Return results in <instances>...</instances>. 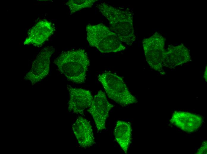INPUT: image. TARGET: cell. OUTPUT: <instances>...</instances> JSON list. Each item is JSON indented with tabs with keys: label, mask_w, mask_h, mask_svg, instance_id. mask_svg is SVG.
Listing matches in <instances>:
<instances>
[{
	"label": "cell",
	"mask_w": 207,
	"mask_h": 154,
	"mask_svg": "<svg viewBox=\"0 0 207 154\" xmlns=\"http://www.w3.org/2000/svg\"><path fill=\"white\" fill-rule=\"evenodd\" d=\"M99 12L108 20L111 30L120 41L131 46L136 40L133 24V14L128 8H117L105 2L97 6Z\"/></svg>",
	"instance_id": "cell-1"
},
{
	"label": "cell",
	"mask_w": 207,
	"mask_h": 154,
	"mask_svg": "<svg viewBox=\"0 0 207 154\" xmlns=\"http://www.w3.org/2000/svg\"><path fill=\"white\" fill-rule=\"evenodd\" d=\"M59 71L68 80L80 84L85 82L90 62L83 49L62 52L54 61Z\"/></svg>",
	"instance_id": "cell-2"
},
{
	"label": "cell",
	"mask_w": 207,
	"mask_h": 154,
	"mask_svg": "<svg viewBox=\"0 0 207 154\" xmlns=\"http://www.w3.org/2000/svg\"><path fill=\"white\" fill-rule=\"evenodd\" d=\"M86 31L89 45L102 53H115L126 49L117 34L102 23L87 25Z\"/></svg>",
	"instance_id": "cell-3"
},
{
	"label": "cell",
	"mask_w": 207,
	"mask_h": 154,
	"mask_svg": "<svg viewBox=\"0 0 207 154\" xmlns=\"http://www.w3.org/2000/svg\"><path fill=\"white\" fill-rule=\"evenodd\" d=\"M99 81L108 97L117 103L126 106L136 103L137 100L130 92L122 77L109 71L99 75Z\"/></svg>",
	"instance_id": "cell-4"
},
{
	"label": "cell",
	"mask_w": 207,
	"mask_h": 154,
	"mask_svg": "<svg viewBox=\"0 0 207 154\" xmlns=\"http://www.w3.org/2000/svg\"><path fill=\"white\" fill-rule=\"evenodd\" d=\"M164 41L163 36L156 32L142 41L147 62L153 69L162 74L164 73L163 67L166 55Z\"/></svg>",
	"instance_id": "cell-5"
},
{
	"label": "cell",
	"mask_w": 207,
	"mask_h": 154,
	"mask_svg": "<svg viewBox=\"0 0 207 154\" xmlns=\"http://www.w3.org/2000/svg\"><path fill=\"white\" fill-rule=\"evenodd\" d=\"M54 52L53 46L43 48L33 61L30 69L24 76V80L34 85L46 78L49 73L51 59Z\"/></svg>",
	"instance_id": "cell-6"
},
{
	"label": "cell",
	"mask_w": 207,
	"mask_h": 154,
	"mask_svg": "<svg viewBox=\"0 0 207 154\" xmlns=\"http://www.w3.org/2000/svg\"><path fill=\"white\" fill-rule=\"evenodd\" d=\"M114 105L108 101L105 92L98 91L93 97L87 111L92 117L98 132L106 129V121Z\"/></svg>",
	"instance_id": "cell-7"
},
{
	"label": "cell",
	"mask_w": 207,
	"mask_h": 154,
	"mask_svg": "<svg viewBox=\"0 0 207 154\" xmlns=\"http://www.w3.org/2000/svg\"><path fill=\"white\" fill-rule=\"evenodd\" d=\"M67 89L69 94L68 110L69 112L83 115L85 110L92 104L93 97L88 90L73 87L69 85Z\"/></svg>",
	"instance_id": "cell-8"
},
{
	"label": "cell",
	"mask_w": 207,
	"mask_h": 154,
	"mask_svg": "<svg viewBox=\"0 0 207 154\" xmlns=\"http://www.w3.org/2000/svg\"><path fill=\"white\" fill-rule=\"evenodd\" d=\"M170 122L182 131L190 133L199 130L203 123V118L196 113L177 111L173 113Z\"/></svg>",
	"instance_id": "cell-9"
},
{
	"label": "cell",
	"mask_w": 207,
	"mask_h": 154,
	"mask_svg": "<svg viewBox=\"0 0 207 154\" xmlns=\"http://www.w3.org/2000/svg\"><path fill=\"white\" fill-rule=\"evenodd\" d=\"M55 28L51 22L46 20H41L29 30L23 44L40 46L53 34Z\"/></svg>",
	"instance_id": "cell-10"
},
{
	"label": "cell",
	"mask_w": 207,
	"mask_h": 154,
	"mask_svg": "<svg viewBox=\"0 0 207 154\" xmlns=\"http://www.w3.org/2000/svg\"><path fill=\"white\" fill-rule=\"evenodd\" d=\"M72 129L81 147L87 148L94 145L95 138L92 126L86 119L79 117L73 124Z\"/></svg>",
	"instance_id": "cell-11"
},
{
	"label": "cell",
	"mask_w": 207,
	"mask_h": 154,
	"mask_svg": "<svg viewBox=\"0 0 207 154\" xmlns=\"http://www.w3.org/2000/svg\"><path fill=\"white\" fill-rule=\"evenodd\" d=\"M190 60L189 51L184 45L170 46L166 50L164 66L173 68L186 63Z\"/></svg>",
	"instance_id": "cell-12"
},
{
	"label": "cell",
	"mask_w": 207,
	"mask_h": 154,
	"mask_svg": "<svg viewBox=\"0 0 207 154\" xmlns=\"http://www.w3.org/2000/svg\"><path fill=\"white\" fill-rule=\"evenodd\" d=\"M132 129L130 123L118 121L115 125L114 134L115 140L125 154L128 153L131 139Z\"/></svg>",
	"instance_id": "cell-13"
},
{
	"label": "cell",
	"mask_w": 207,
	"mask_h": 154,
	"mask_svg": "<svg viewBox=\"0 0 207 154\" xmlns=\"http://www.w3.org/2000/svg\"><path fill=\"white\" fill-rule=\"evenodd\" d=\"M97 0H70L66 4L68 7L70 13L73 14L83 9L91 7Z\"/></svg>",
	"instance_id": "cell-14"
},
{
	"label": "cell",
	"mask_w": 207,
	"mask_h": 154,
	"mask_svg": "<svg viewBox=\"0 0 207 154\" xmlns=\"http://www.w3.org/2000/svg\"><path fill=\"white\" fill-rule=\"evenodd\" d=\"M197 154L207 153V141L205 140L202 143L200 148L197 150Z\"/></svg>",
	"instance_id": "cell-15"
},
{
	"label": "cell",
	"mask_w": 207,
	"mask_h": 154,
	"mask_svg": "<svg viewBox=\"0 0 207 154\" xmlns=\"http://www.w3.org/2000/svg\"><path fill=\"white\" fill-rule=\"evenodd\" d=\"M204 78L205 80L207 82V67H206L205 68V70L204 71V74H203Z\"/></svg>",
	"instance_id": "cell-16"
}]
</instances>
